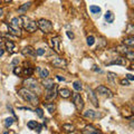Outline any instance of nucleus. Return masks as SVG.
Wrapping results in <instances>:
<instances>
[{
	"label": "nucleus",
	"mask_w": 134,
	"mask_h": 134,
	"mask_svg": "<svg viewBox=\"0 0 134 134\" xmlns=\"http://www.w3.org/2000/svg\"><path fill=\"white\" fill-rule=\"evenodd\" d=\"M84 117L86 119H90V120H94V119H97V117H100V115L98 114V112H95L94 110H87L83 113Z\"/></svg>",
	"instance_id": "12"
},
{
	"label": "nucleus",
	"mask_w": 134,
	"mask_h": 134,
	"mask_svg": "<svg viewBox=\"0 0 134 134\" xmlns=\"http://www.w3.org/2000/svg\"><path fill=\"white\" fill-rule=\"evenodd\" d=\"M18 94H19V95L21 96L25 100L29 102L30 104H32V105H37V104L39 103L38 96H37L34 92L29 90L28 88H20V89L18 90Z\"/></svg>",
	"instance_id": "1"
},
{
	"label": "nucleus",
	"mask_w": 134,
	"mask_h": 134,
	"mask_svg": "<svg viewBox=\"0 0 134 134\" xmlns=\"http://www.w3.org/2000/svg\"><path fill=\"white\" fill-rule=\"evenodd\" d=\"M89 11L92 12V13H99L100 12V8L98 6H90L89 7Z\"/></svg>",
	"instance_id": "29"
},
{
	"label": "nucleus",
	"mask_w": 134,
	"mask_h": 134,
	"mask_svg": "<svg viewBox=\"0 0 134 134\" xmlns=\"http://www.w3.org/2000/svg\"><path fill=\"white\" fill-rule=\"evenodd\" d=\"M13 122H15V119H12V117H8V119H6L5 120V126L6 127H9V126H11Z\"/></svg>",
	"instance_id": "30"
},
{
	"label": "nucleus",
	"mask_w": 134,
	"mask_h": 134,
	"mask_svg": "<svg viewBox=\"0 0 134 134\" xmlns=\"http://www.w3.org/2000/svg\"><path fill=\"white\" fill-rule=\"evenodd\" d=\"M54 85H55V83H54V79H50V78H45L43 82V86L45 87L46 89H50L53 88Z\"/></svg>",
	"instance_id": "17"
},
{
	"label": "nucleus",
	"mask_w": 134,
	"mask_h": 134,
	"mask_svg": "<svg viewBox=\"0 0 134 134\" xmlns=\"http://www.w3.org/2000/svg\"><path fill=\"white\" fill-rule=\"evenodd\" d=\"M37 125H38V122H37V121H29V122L27 123V126H28L29 130H35Z\"/></svg>",
	"instance_id": "28"
},
{
	"label": "nucleus",
	"mask_w": 134,
	"mask_h": 134,
	"mask_svg": "<svg viewBox=\"0 0 134 134\" xmlns=\"http://www.w3.org/2000/svg\"><path fill=\"white\" fill-rule=\"evenodd\" d=\"M94 43H95V37H94V36H88V37H87V45L93 46Z\"/></svg>",
	"instance_id": "32"
},
{
	"label": "nucleus",
	"mask_w": 134,
	"mask_h": 134,
	"mask_svg": "<svg viewBox=\"0 0 134 134\" xmlns=\"http://www.w3.org/2000/svg\"><path fill=\"white\" fill-rule=\"evenodd\" d=\"M20 73H21V68H20V67H15V69H13V74H15V75H20Z\"/></svg>",
	"instance_id": "38"
},
{
	"label": "nucleus",
	"mask_w": 134,
	"mask_h": 134,
	"mask_svg": "<svg viewBox=\"0 0 134 134\" xmlns=\"http://www.w3.org/2000/svg\"><path fill=\"white\" fill-rule=\"evenodd\" d=\"M121 84H122L123 86H129L130 85V82L126 78H124V79H121Z\"/></svg>",
	"instance_id": "39"
},
{
	"label": "nucleus",
	"mask_w": 134,
	"mask_h": 134,
	"mask_svg": "<svg viewBox=\"0 0 134 134\" xmlns=\"http://www.w3.org/2000/svg\"><path fill=\"white\" fill-rule=\"evenodd\" d=\"M116 52L120 53V54H123V55H125V54L129 52V49H127V47L125 45H121V46H119L116 48Z\"/></svg>",
	"instance_id": "26"
},
{
	"label": "nucleus",
	"mask_w": 134,
	"mask_h": 134,
	"mask_svg": "<svg viewBox=\"0 0 134 134\" xmlns=\"http://www.w3.org/2000/svg\"><path fill=\"white\" fill-rule=\"evenodd\" d=\"M58 94L63 97V98H67V97H69L70 95H72V93H70V90L68 88H62V89H59Z\"/></svg>",
	"instance_id": "20"
},
{
	"label": "nucleus",
	"mask_w": 134,
	"mask_h": 134,
	"mask_svg": "<svg viewBox=\"0 0 134 134\" xmlns=\"http://www.w3.org/2000/svg\"><path fill=\"white\" fill-rule=\"evenodd\" d=\"M21 54L23 56H30V57H36V50L31 46H26L21 50Z\"/></svg>",
	"instance_id": "13"
},
{
	"label": "nucleus",
	"mask_w": 134,
	"mask_h": 134,
	"mask_svg": "<svg viewBox=\"0 0 134 134\" xmlns=\"http://www.w3.org/2000/svg\"><path fill=\"white\" fill-rule=\"evenodd\" d=\"M1 46H2V44L0 43V57H1V56L3 55V53H5V50L2 49V47H1Z\"/></svg>",
	"instance_id": "46"
},
{
	"label": "nucleus",
	"mask_w": 134,
	"mask_h": 134,
	"mask_svg": "<svg viewBox=\"0 0 134 134\" xmlns=\"http://www.w3.org/2000/svg\"><path fill=\"white\" fill-rule=\"evenodd\" d=\"M5 45H6L7 52H8L9 54H13L16 52V45L13 41H11V40H7V41L5 43Z\"/></svg>",
	"instance_id": "16"
},
{
	"label": "nucleus",
	"mask_w": 134,
	"mask_h": 134,
	"mask_svg": "<svg viewBox=\"0 0 134 134\" xmlns=\"http://www.w3.org/2000/svg\"><path fill=\"white\" fill-rule=\"evenodd\" d=\"M126 79L127 80H133L134 79V76L132 75V74H127V75H126Z\"/></svg>",
	"instance_id": "42"
},
{
	"label": "nucleus",
	"mask_w": 134,
	"mask_h": 134,
	"mask_svg": "<svg viewBox=\"0 0 134 134\" xmlns=\"http://www.w3.org/2000/svg\"><path fill=\"white\" fill-rule=\"evenodd\" d=\"M35 112H36L37 115H38V116L40 117V119H43V117H44V112H43V110L40 108V107H36Z\"/></svg>",
	"instance_id": "35"
},
{
	"label": "nucleus",
	"mask_w": 134,
	"mask_h": 134,
	"mask_svg": "<svg viewBox=\"0 0 134 134\" xmlns=\"http://www.w3.org/2000/svg\"><path fill=\"white\" fill-rule=\"evenodd\" d=\"M5 25L7 26V28H8V31H9L10 35H12L15 37H20V36H21V30H20V29L15 28V27H12L8 22H5Z\"/></svg>",
	"instance_id": "11"
},
{
	"label": "nucleus",
	"mask_w": 134,
	"mask_h": 134,
	"mask_svg": "<svg viewBox=\"0 0 134 134\" xmlns=\"http://www.w3.org/2000/svg\"><path fill=\"white\" fill-rule=\"evenodd\" d=\"M52 64L54 65V67L56 68H65L67 65V62L64 58H60V57H55L52 60Z\"/></svg>",
	"instance_id": "7"
},
{
	"label": "nucleus",
	"mask_w": 134,
	"mask_h": 134,
	"mask_svg": "<svg viewBox=\"0 0 134 134\" xmlns=\"http://www.w3.org/2000/svg\"><path fill=\"white\" fill-rule=\"evenodd\" d=\"M73 103L77 111H82L84 108V100L78 93H73Z\"/></svg>",
	"instance_id": "5"
},
{
	"label": "nucleus",
	"mask_w": 134,
	"mask_h": 134,
	"mask_svg": "<svg viewBox=\"0 0 134 134\" xmlns=\"http://www.w3.org/2000/svg\"><path fill=\"white\" fill-rule=\"evenodd\" d=\"M126 32L129 34V35H131V36L133 35V32H134V28H133V26L131 25V23H129V25H127V30H126Z\"/></svg>",
	"instance_id": "36"
},
{
	"label": "nucleus",
	"mask_w": 134,
	"mask_h": 134,
	"mask_svg": "<svg viewBox=\"0 0 134 134\" xmlns=\"http://www.w3.org/2000/svg\"><path fill=\"white\" fill-rule=\"evenodd\" d=\"M57 96V84L54 85L53 88L47 89V94H46V99L47 100H54Z\"/></svg>",
	"instance_id": "10"
},
{
	"label": "nucleus",
	"mask_w": 134,
	"mask_h": 134,
	"mask_svg": "<svg viewBox=\"0 0 134 134\" xmlns=\"http://www.w3.org/2000/svg\"><path fill=\"white\" fill-rule=\"evenodd\" d=\"M19 64V59L18 58H15L12 60V63H11V66H15V65H18Z\"/></svg>",
	"instance_id": "41"
},
{
	"label": "nucleus",
	"mask_w": 134,
	"mask_h": 134,
	"mask_svg": "<svg viewBox=\"0 0 134 134\" xmlns=\"http://www.w3.org/2000/svg\"><path fill=\"white\" fill-rule=\"evenodd\" d=\"M44 106L47 108V111H48L49 113H54L56 110V106L54 103H44Z\"/></svg>",
	"instance_id": "23"
},
{
	"label": "nucleus",
	"mask_w": 134,
	"mask_h": 134,
	"mask_svg": "<svg viewBox=\"0 0 134 134\" xmlns=\"http://www.w3.org/2000/svg\"><path fill=\"white\" fill-rule=\"evenodd\" d=\"M95 93L99 94V95H103V96H106V97H108V98H112V97H113L112 90H111L110 88H107V87H105L104 85H99L95 89Z\"/></svg>",
	"instance_id": "6"
},
{
	"label": "nucleus",
	"mask_w": 134,
	"mask_h": 134,
	"mask_svg": "<svg viewBox=\"0 0 134 134\" xmlns=\"http://www.w3.org/2000/svg\"><path fill=\"white\" fill-rule=\"evenodd\" d=\"M104 18H105V20H106V22H108V23H112L113 21H114V13L112 12V11H106V13H105V16H104Z\"/></svg>",
	"instance_id": "21"
},
{
	"label": "nucleus",
	"mask_w": 134,
	"mask_h": 134,
	"mask_svg": "<svg viewBox=\"0 0 134 134\" xmlns=\"http://www.w3.org/2000/svg\"><path fill=\"white\" fill-rule=\"evenodd\" d=\"M41 130H43V125H40V124H38L37 127L35 129V131H37V133H40V132H41Z\"/></svg>",
	"instance_id": "40"
},
{
	"label": "nucleus",
	"mask_w": 134,
	"mask_h": 134,
	"mask_svg": "<svg viewBox=\"0 0 134 134\" xmlns=\"http://www.w3.org/2000/svg\"><path fill=\"white\" fill-rule=\"evenodd\" d=\"M23 85L26 86L25 88H28L29 90H31V92L36 90L37 93H40L39 84H38V82H37L35 78H27V79H25V80H23Z\"/></svg>",
	"instance_id": "4"
},
{
	"label": "nucleus",
	"mask_w": 134,
	"mask_h": 134,
	"mask_svg": "<svg viewBox=\"0 0 134 134\" xmlns=\"http://www.w3.org/2000/svg\"><path fill=\"white\" fill-rule=\"evenodd\" d=\"M12 27H15L17 29H20L21 30V27H22V20H21V17H15L12 18L11 20V23H10Z\"/></svg>",
	"instance_id": "15"
},
{
	"label": "nucleus",
	"mask_w": 134,
	"mask_h": 134,
	"mask_svg": "<svg viewBox=\"0 0 134 134\" xmlns=\"http://www.w3.org/2000/svg\"><path fill=\"white\" fill-rule=\"evenodd\" d=\"M116 77H117V75H116L115 73H112V72H108V73H107V78H108L112 83H114V79H115Z\"/></svg>",
	"instance_id": "31"
},
{
	"label": "nucleus",
	"mask_w": 134,
	"mask_h": 134,
	"mask_svg": "<svg viewBox=\"0 0 134 134\" xmlns=\"http://www.w3.org/2000/svg\"><path fill=\"white\" fill-rule=\"evenodd\" d=\"M45 53H46V50L44 49V48H38V49L36 50V55L37 56H43Z\"/></svg>",
	"instance_id": "37"
},
{
	"label": "nucleus",
	"mask_w": 134,
	"mask_h": 134,
	"mask_svg": "<svg viewBox=\"0 0 134 134\" xmlns=\"http://www.w3.org/2000/svg\"><path fill=\"white\" fill-rule=\"evenodd\" d=\"M123 45H125L126 47H133L134 46V37L130 36L123 39Z\"/></svg>",
	"instance_id": "18"
},
{
	"label": "nucleus",
	"mask_w": 134,
	"mask_h": 134,
	"mask_svg": "<svg viewBox=\"0 0 134 134\" xmlns=\"http://www.w3.org/2000/svg\"><path fill=\"white\" fill-rule=\"evenodd\" d=\"M63 130L65 131V132H67V133H70V132H73V131L75 130V127H74L72 124H64Z\"/></svg>",
	"instance_id": "27"
},
{
	"label": "nucleus",
	"mask_w": 134,
	"mask_h": 134,
	"mask_svg": "<svg viewBox=\"0 0 134 134\" xmlns=\"http://www.w3.org/2000/svg\"><path fill=\"white\" fill-rule=\"evenodd\" d=\"M30 6H31V2H26V3H23L22 6H20L19 8H18V12L20 13H23V12H26L27 10H28L30 8Z\"/></svg>",
	"instance_id": "22"
},
{
	"label": "nucleus",
	"mask_w": 134,
	"mask_h": 134,
	"mask_svg": "<svg viewBox=\"0 0 134 134\" xmlns=\"http://www.w3.org/2000/svg\"><path fill=\"white\" fill-rule=\"evenodd\" d=\"M32 73H34V68H31V67H28V68L23 69V74H25L26 76H30V75H32Z\"/></svg>",
	"instance_id": "33"
},
{
	"label": "nucleus",
	"mask_w": 134,
	"mask_h": 134,
	"mask_svg": "<svg viewBox=\"0 0 134 134\" xmlns=\"http://www.w3.org/2000/svg\"><path fill=\"white\" fill-rule=\"evenodd\" d=\"M87 95H88V98H89V102L93 104L95 107H98V99H97V96L96 94L93 92L89 87H87Z\"/></svg>",
	"instance_id": "8"
},
{
	"label": "nucleus",
	"mask_w": 134,
	"mask_h": 134,
	"mask_svg": "<svg viewBox=\"0 0 134 134\" xmlns=\"http://www.w3.org/2000/svg\"><path fill=\"white\" fill-rule=\"evenodd\" d=\"M37 70L39 72V76L41 78H47L49 75V70L46 69V68H40V67H37Z\"/></svg>",
	"instance_id": "19"
},
{
	"label": "nucleus",
	"mask_w": 134,
	"mask_h": 134,
	"mask_svg": "<svg viewBox=\"0 0 134 134\" xmlns=\"http://www.w3.org/2000/svg\"><path fill=\"white\" fill-rule=\"evenodd\" d=\"M73 87H74V89H75L76 92H80V90L83 89L82 83H80L79 80H75V82L73 83Z\"/></svg>",
	"instance_id": "25"
},
{
	"label": "nucleus",
	"mask_w": 134,
	"mask_h": 134,
	"mask_svg": "<svg viewBox=\"0 0 134 134\" xmlns=\"http://www.w3.org/2000/svg\"><path fill=\"white\" fill-rule=\"evenodd\" d=\"M37 27L41 30L43 32H50L53 30V23L52 21H49V20L47 19H39L38 21H37Z\"/></svg>",
	"instance_id": "3"
},
{
	"label": "nucleus",
	"mask_w": 134,
	"mask_h": 134,
	"mask_svg": "<svg viewBox=\"0 0 134 134\" xmlns=\"http://www.w3.org/2000/svg\"><path fill=\"white\" fill-rule=\"evenodd\" d=\"M106 65H120V66H125L126 65V59L123 57H117V58L111 60L110 63H106Z\"/></svg>",
	"instance_id": "14"
},
{
	"label": "nucleus",
	"mask_w": 134,
	"mask_h": 134,
	"mask_svg": "<svg viewBox=\"0 0 134 134\" xmlns=\"http://www.w3.org/2000/svg\"><path fill=\"white\" fill-rule=\"evenodd\" d=\"M66 34H67V36H68L69 39H73L74 38V34L72 31H66Z\"/></svg>",
	"instance_id": "43"
},
{
	"label": "nucleus",
	"mask_w": 134,
	"mask_h": 134,
	"mask_svg": "<svg viewBox=\"0 0 134 134\" xmlns=\"http://www.w3.org/2000/svg\"><path fill=\"white\" fill-rule=\"evenodd\" d=\"M125 56H126V58L129 60H133L134 59V53L132 52V50H129V52L125 54Z\"/></svg>",
	"instance_id": "34"
},
{
	"label": "nucleus",
	"mask_w": 134,
	"mask_h": 134,
	"mask_svg": "<svg viewBox=\"0 0 134 134\" xmlns=\"http://www.w3.org/2000/svg\"><path fill=\"white\" fill-rule=\"evenodd\" d=\"M94 134H102V133H99L98 131H97V132H95V133H94Z\"/></svg>",
	"instance_id": "49"
},
{
	"label": "nucleus",
	"mask_w": 134,
	"mask_h": 134,
	"mask_svg": "<svg viewBox=\"0 0 134 134\" xmlns=\"http://www.w3.org/2000/svg\"><path fill=\"white\" fill-rule=\"evenodd\" d=\"M83 132H84V134H94L95 132H97V130L94 126L88 125V126H86L85 129H84Z\"/></svg>",
	"instance_id": "24"
},
{
	"label": "nucleus",
	"mask_w": 134,
	"mask_h": 134,
	"mask_svg": "<svg viewBox=\"0 0 134 134\" xmlns=\"http://www.w3.org/2000/svg\"><path fill=\"white\" fill-rule=\"evenodd\" d=\"M56 78L59 80V82H65V78H64V77H62L60 75H56Z\"/></svg>",
	"instance_id": "44"
},
{
	"label": "nucleus",
	"mask_w": 134,
	"mask_h": 134,
	"mask_svg": "<svg viewBox=\"0 0 134 134\" xmlns=\"http://www.w3.org/2000/svg\"><path fill=\"white\" fill-rule=\"evenodd\" d=\"M50 43H52V47L53 49L55 50L57 54H60V48H59V45H60V37L59 36H55L50 39Z\"/></svg>",
	"instance_id": "9"
},
{
	"label": "nucleus",
	"mask_w": 134,
	"mask_h": 134,
	"mask_svg": "<svg viewBox=\"0 0 134 134\" xmlns=\"http://www.w3.org/2000/svg\"><path fill=\"white\" fill-rule=\"evenodd\" d=\"M10 1H12V0H5V2H10Z\"/></svg>",
	"instance_id": "48"
},
{
	"label": "nucleus",
	"mask_w": 134,
	"mask_h": 134,
	"mask_svg": "<svg viewBox=\"0 0 134 134\" xmlns=\"http://www.w3.org/2000/svg\"><path fill=\"white\" fill-rule=\"evenodd\" d=\"M92 69H93V70H95V72H98V73H102V70H100V69L98 68V67H97V66H96V65H94V66H93V68H92Z\"/></svg>",
	"instance_id": "45"
},
{
	"label": "nucleus",
	"mask_w": 134,
	"mask_h": 134,
	"mask_svg": "<svg viewBox=\"0 0 134 134\" xmlns=\"http://www.w3.org/2000/svg\"><path fill=\"white\" fill-rule=\"evenodd\" d=\"M21 20H22V28L27 30L28 32H34L37 30V22L35 21V20L30 19L29 17H27L25 15L21 16Z\"/></svg>",
	"instance_id": "2"
},
{
	"label": "nucleus",
	"mask_w": 134,
	"mask_h": 134,
	"mask_svg": "<svg viewBox=\"0 0 134 134\" xmlns=\"http://www.w3.org/2000/svg\"><path fill=\"white\" fill-rule=\"evenodd\" d=\"M0 3H1V0H0Z\"/></svg>",
	"instance_id": "50"
},
{
	"label": "nucleus",
	"mask_w": 134,
	"mask_h": 134,
	"mask_svg": "<svg viewBox=\"0 0 134 134\" xmlns=\"http://www.w3.org/2000/svg\"><path fill=\"white\" fill-rule=\"evenodd\" d=\"M2 15H3V10H2L1 8H0V17H1Z\"/></svg>",
	"instance_id": "47"
}]
</instances>
